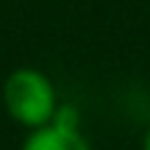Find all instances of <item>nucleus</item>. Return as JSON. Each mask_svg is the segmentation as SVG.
Instances as JSON below:
<instances>
[{
  "label": "nucleus",
  "mask_w": 150,
  "mask_h": 150,
  "mask_svg": "<svg viewBox=\"0 0 150 150\" xmlns=\"http://www.w3.org/2000/svg\"><path fill=\"white\" fill-rule=\"evenodd\" d=\"M142 150H150V122H147L145 134H142Z\"/></svg>",
  "instance_id": "nucleus-3"
},
{
  "label": "nucleus",
  "mask_w": 150,
  "mask_h": 150,
  "mask_svg": "<svg viewBox=\"0 0 150 150\" xmlns=\"http://www.w3.org/2000/svg\"><path fill=\"white\" fill-rule=\"evenodd\" d=\"M20 150H95L81 128V114L72 103H61L47 125L25 131Z\"/></svg>",
  "instance_id": "nucleus-2"
},
{
  "label": "nucleus",
  "mask_w": 150,
  "mask_h": 150,
  "mask_svg": "<svg viewBox=\"0 0 150 150\" xmlns=\"http://www.w3.org/2000/svg\"><path fill=\"white\" fill-rule=\"evenodd\" d=\"M0 100H3V111L8 114V120L25 131L47 125L61 106L53 78L45 70L28 64L14 67L6 75L0 86Z\"/></svg>",
  "instance_id": "nucleus-1"
}]
</instances>
